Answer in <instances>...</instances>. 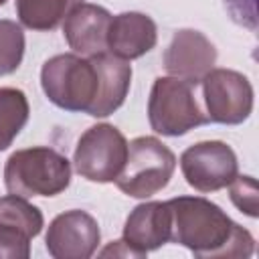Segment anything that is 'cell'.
Here are the masks:
<instances>
[{
	"label": "cell",
	"mask_w": 259,
	"mask_h": 259,
	"mask_svg": "<svg viewBox=\"0 0 259 259\" xmlns=\"http://www.w3.org/2000/svg\"><path fill=\"white\" fill-rule=\"evenodd\" d=\"M156 22L144 12H121L111 18L107 30V51L119 59L132 61L156 47Z\"/></svg>",
	"instance_id": "obj_14"
},
{
	"label": "cell",
	"mask_w": 259,
	"mask_h": 259,
	"mask_svg": "<svg viewBox=\"0 0 259 259\" xmlns=\"http://www.w3.org/2000/svg\"><path fill=\"white\" fill-rule=\"evenodd\" d=\"M148 121L156 134L178 138L208 119L196 103L192 83L178 77H158L148 99Z\"/></svg>",
	"instance_id": "obj_5"
},
{
	"label": "cell",
	"mask_w": 259,
	"mask_h": 259,
	"mask_svg": "<svg viewBox=\"0 0 259 259\" xmlns=\"http://www.w3.org/2000/svg\"><path fill=\"white\" fill-rule=\"evenodd\" d=\"M101 241L97 221L79 208L57 214L45 237V245L55 259H89Z\"/></svg>",
	"instance_id": "obj_9"
},
{
	"label": "cell",
	"mask_w": 259,
	"mask_h": 259,
	"mask_svg": "<svg viewBox=\"0 0 259 259\" xmlns=\"http://www.w3.org/2000/svg\"><path fill=\"white\" fill-rule=\"evenodd\" d=\"M180 170L188 186L198 192H217L227 188L239 174V162L233 148L219 140L188 146L180 156Z\"/></svg>",
	"instance_id": "obj_8"
},
{
	"label": "cell",
	"mask_w": 259,
	"mask_h": 259,
	"mask_svg": "<svg viewBox=\"0 0 259 259\" xmlns=\"http://www.w3.org/2000/svg\"><path fill=\"white\" fill-rule=\"evenodd\" d=\"M4 2H6V0H0V6H2V4H4Z\"/></svg>",
	"instance_id": "obj_23"
},
{
	"label": "cell",
	"mask_w": 259,
	"mask_h": 259,
	"mask_svg": "<svg viewBox=\"0 0 259 259\" xmlns=\"http://www.w3.org/2000/svg\"><path fill=\"white\" fill-rule=\"evenodd\" d=\"M225 6L229 8L231 16H233L239 24H243V26L255 30V26H257L255 0H225Z\"/></svg>",
	"instance_id": "obj_21"
},
{
	"label": "cell",
	"mask_w": 259,
	"mask_h": 259,
	"mask_svg": "<svg viewBox=\"0 0 259 259\" xmlns=\"http://www.w3.org/2000/svg\"><path fill=\"white\" fill-rule=\"evenodd\" d=\"M172 212L170 241L186 247L200 259L251 257L255 251L253 235L231 221L214 202L202 196H176L168 200Z\"/></svg>",
	"instance_id": "obj_1"
},
{
	"label": "cell",
	"mask_w": 259,
	"mask_h": 259,
	"mask_svg": "<svg viewBox=\"0 0 259 259\" xmlns=\"http://www.w3.org/2000/svg\"><path fill=\"white\" fill-rule=\"evenodd\" d=\"M4 184L10 194L57 196L71 184V162L49 146H34L10 154L4 166Z\"/></svg>",
	"instance_id": "obj_2"
},
{
	"label": "cell",
	"mask_w": 259,
	"mask_h": 259,
	"mask_svg": "<svg viewBox=\"0 0 259 259\" xmlns=\"http://www.w3.org/2000/svg\"><path fill=\"white\" fill-rule=\"evenodd\" d=\"M89 59L95 65L99 87H97V97L87 113L93 117H107L113 111H117L127 97L132 85V65L130 61L119 59L109 51L97 53Z\"/></svg>",
	"instance_id": "obj_13"
},
{
	"label": "cell",
	"mask_w": 259,
	"mask_h": 259,
	"mask_svg": "<svg viewBox=\"0 0 259 259\" xmlns=\"http://www.w3.org/2000/svg\"><path fill=\"white\" fill-rule=\"evenodd\" d=\"M0 225L12 227V229L24 233L26 237L34 239L42 231L45 219H42V212L38 210V206L28 202L24 196L6 194L0 198Z\"/></svg>",
	"instance_id": "obj_17"
},
{
	"label": "cell",
	"mask_w": 259,
	"mask_h": 259,
	"mask_svg": "<svg viewBox=\"0 0 259 259\" xmlns=\"http://www.w3.org/2000/svg\"><path fill=\"white\" fill-rule=\"evenodd\" d=\"M30 237L24 233L0 225V259H28L30 257Z\"/></svg>",
	"instance_id": "obj_20"
},
{
	"label": "cell",
	"mask_w": 259,
	"mask_h": 259,
	"mask_svg": "<svg viewBox=\"0 0 259 259\" xmlns=\"http://www.w3.org/2000/svg\"><path fill=\"white\" fill-rule=\"evenodd\" d=\"M99 255H101V257H109V255H113V257H140L134 249H130V247L125 245L123 239H121V241H113V243L107 245Z\"/></svg>",
	"instance_id": "obj_22"
},
{
	"label": "cell",
	"mask_w": 259,
	"mask_h": 259,
	"mask_svg": "<svg viewBox=\"0 0 259 259\" xmlns=\"http://www.w3.org/2000/svg\"><path fill=\"white\" fill-rule=\"evenodd\" d=\"M28 99L16 87H0V152L6 150L28 121Z\"/></svg>",
	"instance_id": "obj_16"
},
{
	"label": "cell",
	"mask_w": 259,
	"mask_h": 259,
	"mask_svg": "<svg viewBox=\"0 0 259 259\" xmlns=\"http://www.w3.org/2000/svg\"><path fill=\"white\" fill-rule=\"evenodd\" d=\"M83 0H14L16 16L30 30H55L69 10Z\"/></svg>",
	"instance_id": "obj_15"
},
{
	"label": "cell",
	"mask_w": 259,
	"mask_h": 259,
	"mask_svg": "<svg viewBox=\"0 0 259 259\" xmlns=\"http://www.w3.org/2000/svg\"><path fill=\"white\" fill-rule=\"evenodd\" d=\"M200 83L208 121L239 125L251 115L253 87L243 73L233 69H210Z\"/></svg>",
	"instance_id": "obj_7"
},
{
	"label": "cell",
	"mask_w": 259,
	"mask_h": 259,
	"mask_svg": "<svg viewBox=\"0 0 259 259\" xmlns=\"http://www.w3.org/2000/svg\"><path fill=\"white\" fill-rule=\"evenodd\" d=\"M176 168L174 152L154 136H140L127 144V158L113 180L132 198H150L170 182Z\"/></svg>",
	"instance_id": "obj_4"
},
{
	"label": "cell",
	"mask_w": 259,
	"mask_h": 259,
	"mask_svg": "<svg viewBox=\"0 0 259 259\" xmlns=\"http://www.w3.org/2000/svg\"><path fill=\"white\" fill-rule=\"evenodd\" d=\"M217 49L214 45L194 28L176 30L168 49L164 51V69L170 77L184 79L192 85L200 83L202 77L214 69Z\"/></svg>",
	"instance_id": "obj_10"
},
{
	"label": "cell",
	"mask_w": 259,
	"mask_h": 259,
	"mask_svg": "<svg viewBox=\"0 0 259 259\" xmlns=\"http://www.w3.org/2000/svg\"><path fill=\"white\" fill-rule=\"evenodd\" d=\"M170 231L172 212L168 200H150L138 204L125 219L123 241L140 257H146L150 251H156L170 241Z\"/></svg>",
	"instance_id": "obj_12"
},
{
	"label": "cell",
	"mask_w": 259,
	"mask_h": 259,
	"mask_svg": "<svg viewBox=\"0 0 259 259\" xmlns=\"http://www.w3.org/2000/svg\"><path fill=\"white\" fill-rule=\"evenodd\" d=\"M111 14L107 8L91 2H81L69 10L63 22V36L81 57H93L107 51V30L111 24Z\"/></svg>",
	"instance_id": "obj_11"
},
{
	"label": "cell",
	"mask_w": 259,
	"mask_h": 259,
	"mask_svg": "<svg viewBox=\"0 0 259 259\" xmlns=\"http://www.w3.org/2000/svg\"><path fill=\"white\" fill-rule=\"evenodd\" d=\"M229 196L233 204L251 219L259 217V190L257 180L247 174H237L229 182Z\"/></svg>",
	"instance_id": "obj_19"
},
{
	"label": "cell",
	"mask_w": 259,
	"mask_h": 259,
	"mask_svg": "<svg viewBox=\"0 0 259 259\" xmlns=\"http://www.w3.org/2000/svg\"><path fill=\"white\" fill-rule=\"evenodd\" d=\"M40 87L51 103L65 111H89L97 97L99 77L91 59L77 53L55 55L40 69Z\"/></svg>",
	"instance_id": "obj_3"
},
{
	"label": "cell",
	"mask_w": 259,
	"mask_h": 259,
	"mask_svg": "<svg viewBox=\"0 0 259 259\" xmlns=\"http://www.w3.org/2000/svg\"><path fill=\"white\" fill-rule=\"evenodd\" d=\"M127 158V140L111 123L91 125L77 142L73 164L89 182H113Z\"/></svg>",
	"instance_id": "obj_6"
},
{
	"label": "cell",
	"mask_w": 259,
	"mask_h": 259,
	"mask_svg": "<svg viewBox=\"0 0 259 259\" xmlns=\"http://www.w3.org/2000/svg\"><path fill=\"white\" fill-rule=\"evenodd\" d=\"M24 57V32L14 20H0V77L14 73Z\"/></svg>",
	"instance_id": "obj_18"
}]
</instances>
